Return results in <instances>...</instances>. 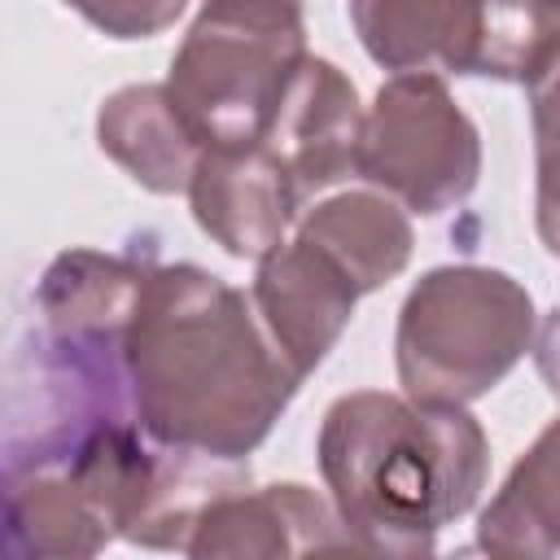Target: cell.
<instances>
[{"instance_id":"16","label":"cell","mask_w":560,"mask_h":560,"mask_svg":"<svg viewBox=\"0 0 560 560\" xmlns=\"http://www.w3.org/2000/svg\"><path fill=\"white\" fill-rule=\"evenodd\" d=\"M560 48V0H468L455 74L529 83Z\"/></svg>"},{"instance_id":"2","label":"cell","mask_w":560,"mask_h":560,"mask_svg":"<svg viewBox=\"0 0 560 560\" xmlns=\"http://www.w3.org/2000/svg\"><path fill=\"white\" fill-rule=\"evenodd\" d=\"M315 459L359 551L433 556L438 529L477 508L490 442L468 407L354 389L324 411Z\"/></svg>"},{"instance_id":"1","label":"cell","mask_w":560,"mask_h":560,"mask_svg":"<svg viewBox=\"0 0 560 560\" xmlns=\"http://www.w3.org/2000/svg\"><path fill=\"white\" fill-rule=\"evenodd\" d=\"M122 368L140 429L214 459H249L302 385L254 298L197 262L149 267Z\"/></svg>"},{"instance_id":"9","label":"cell","mask_w":560,"mask_h":560,"mask_svg":"<svg viewBox=\"0 0 560 560\" xmlns=\"http://www.w3.org/2000/svg\"><path fill=\"white\" fill-rule=\"evenodd\" d=\"M354 547L341 525L332 499L302 481L276 486H236L219 494L201 516L184 547L192 560H284L311 551H346Z\"/></svg>"},{"instance_id":"7","label":"cell","mask_w":560,"mask_h":560,"mask_svg":"<svg viewBox=\"0 0 560 560\" xmlns=\"http://www.w3.org/2000/svg\"><path fill=\"white\" fill-rule=\"evenodd\" d=\"M302 188L262 144H210L188 179L197 228L232 258H262L302 214Z\"/></svg>"},{"instance_id":"12","label":"cell","mask_w":560,"mask_h":560,"mask_svg":"<svg viewBox=\"0 0 560 560\" xmlns=\"http://www.w3.org/2000/svg\"><path fill=\"white\" fill-rule=\"evenodd\" d=\"M293 232L319 245L354 280L359 293H376L381 284L402 276L416 249L407 210L381 188H346L337 197H324L298 214Z\"/></svg>"},{"instance_id":"20","label":"cell","mask_w":560,"mask_h":560,"mask_svg":"<svg viewBox=\"0 0 560 560\" xmlns=\"http://www.w3.org/2000/svg\"><path fill=\"white\" fill-rule=\"evenodd\" d=\"M298 4H302V0H298Z\"/></svg>"},{"instance_id":"3","label":"cell","mask_w":560,"mask_h":560,"mask_svg":"<svg viewBox=\"0 0 560 560\" xmlns=\"http://www.w3.org/2000/svg\"><path fill=\"white\" fill-rule=\"evenodd\" d=\"M534 337L538 315L521 280L477 262L429 267L398 311V385L416 402L468 407L534 350Z\"/></svg>"},{"instance_id":"6","label":"cell","mask_w":560,"mask_h":560,"mask_svg":"<svg viewBox=\"0 0 560 560\" xmlns=\"http://www.w3.org/2000/svg\"><path fill=\"white\" fill-rule=\"evenodd\" d=\"M149 267L153 258L140 254H101V249L57 254L35 284L39 332L57 350L127 376L122 341Z\"/></svg>"},{"instance_id":"11","label":"cell","mask_w":560,"mask_h":560,"mask_svg":"<svg viewBox=\"0 0 560 560\" xmlns=\"http://www.w3.org/2000/svg\"><path fill=\"white\" fill-rule=\"evenodd\" d=\"M96 144L158 197L188 192V179L206 149L171 101L166 83H131L105 96L96 109Z\"/></svg>"},{"instance_id":"19","label":"cell","mask_w":560,"mask_h":560,"mask_svg":"<svg viewBox=\"0 0 560 560\" xmlns=\"http://www.w3.org/2000/svg\"><path fill=\"white\" fill-rule=\"evenodd\" d=\"M534 368H538L542 385L551 389V398H560V306L542 319V328L534 337Z\"/></svg>"},{"instance_id":"17","label":"cell","mask_w":560,"mask_h":560,"mask_svg":"<svg viewBox=\"0 0 560 560\" xmlns=\"http://www.w3.org/2000/svg\"><path fill=\"white\" fill-rule=\"evenodd\" d=\"M534 122V228L551 258H560V48L525 83Z\"/></svg>"},{"instance_id":"13","label":"cell","mask_w":560,"mask_h":560,"mask_svg":"<svg viewBox=\"0 0 560 560\" xmlns=\"http://www.w3.org/2000/svg\"><path fill=\"white\" fill-rule=\"evenodd\" d=\"M4 534L13 556H96L114 529L66 468L4 472Z\"/></svg>"},{"instance_id":"4","label":"cell","mask_w":560,"mask_h":560,"mask_svg":"<svg viewBox=\"0 0 560 560\" xmlns=\"http://www.w3.org/2000/svg\"><path fill=\"white\" fill-rule=\"evenodd\" d=\"M306 57L298 0H206L184 31L166 92L210 144H254Z\"/></svg>"},{"instance_id":"10","label":"cell","mask_w":560,"mask_h":560,"mask_svg":"<svg viewBox=\"0 0 560 560\" xmlns=\"http://www.w3.org/2000/svg\"><path fill=\"white\" fill-rule=\"evenodd\" d=\"M363 114L368 109L359 105L350 74L328 57L306 52L267 122L262 144L284 162L302 197H311L354 175Z\"/></svg>"},{"instance_id":"5","label":"cell","mask_w":560,"mask_h":560,"mask_svg":"<svg viewBox=\"0 0 560 560\" xmlns=\"http://www.w3.org/2000/svg\"><path fill=\"white\" fill-rule=\"evenodd\" d=\"M354 175L420 219H438L472 197L481 136L442 74L416 70L376 88L363 114Z\"/></svg>"},{"instance_id":"14","label":"cell","mask_w":560,"mask_h":560,"mask_svg":"<svg viewBox=\"0 0 560 560\" xmlns=\"http://www.w3.org/2000/svg\"><path fill=\"white\" fill-rule=\"evenodd\" d=\"M477 547L490 556L560 551V420H547L477 516Z\"/></svg>"},{"instance_id":"8","label":"cell","mask_w":560,"mask_h":560,"mask_svg":"<svg viewBox=\"0 0 560 560\" xmlns=\"http://www.w3.org/2000/svg\"><path fill=\"white\" fill-rule=\"evenodd\" d=\"M249 298L289 368L306 381L350 328L363 293L319 245L293 232L258 258Z\"/></svg>"},{"instance_id":"18","label":"cell","mask_w":560,"mask_h":560,"mask_svg":"<svg viewBox=\"0 0 560 560\" xmlns=\"http://www.w3.org/2000/svg\"><path fill=\"white\" fill-rule=\"evenodd\" d=\"M61 4L109 39H153L171 31L188 9V0H61Z\"/></svg>"},{"instance_id":"15","label":"cell","mask_w":560,"mask_h":560,"mask_svg":"<svg viewBox=\"0 0 560 560\" xmlns=\"http://www.w3.org/2000/svg\"><path fill=\"white\" fill-rule=\"evenodd\" d=\"M468 0H350V26L363 52L394 74H455Z\"/></svg>"}]
</instances>
